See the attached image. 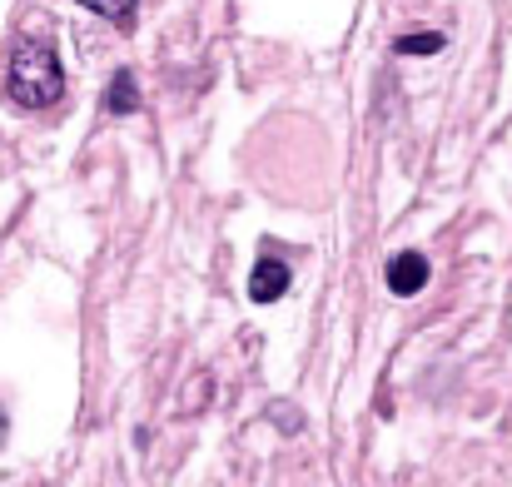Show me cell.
<instances>
[{
  "instance_id": "52a82bcc",
  "label": "cell",
  "mask_w": 512,
  "mask_h": 487,
  "mask_svg": "<svg viewBox=\"0 0 512 487\" xmlns=\"http://www.w3.org/2000/svg\"><path fill=\"white\" fill-rule=\"evenodd\" d=\"M0 443H5V413H0Z\"/></svg>"
},
{
  "instance_id": "7a4b0ae2",
  "label": "cell",
  "mask_w": 512,
  "mask_h": 487,
  "mask_svg": "<svg viewBox=\"0 0 512 487\" xmlns=\"http://www.w3.org/2000/svg\"><path fill=\"white\" fill-rule=\"evenodd\" d=\"M423 284H428V254H418V249H403V254L388 264V289H393L398 299H413Z\"/></svg>"
},
{
  "instance_id": "6da1fadb",
  "label": "cell",
  "mask_w": 512,
  "mask_h": 487,
  "mask_svg": "<svg viewBox=\"0 0 512 487\" xmlns=\"http://www.w3.org/2000/svg\"><path fill=\"white\" fill-rule=\"evenodd\" d=\"M5 95L25 110H45L65 95V70L50 40H15L10 70H5Z\"/></svg>"
},
{
  "instance_id": "277c9868",
  "label": "cell",
  "mask_w": 512,
  "mask_h": 487,
  "mask_svg": "<svg viewBox=\"0 0 512 487\" xmlns=\"http://www.w3.org/2000/svg\"><path fill=\"white\" fill-rule=\"evenodd\" d=\"M105 110H110V115H135V110H140L135 70H115V80L105 85Z\"/></svg>"
},
{
  "instance_id": "3957f363",
  "label": "cell",
  "mask_w": 512,
  "mask_h": 487,
  "mask_svg": "<svg viewBox=\"0 0 512 487\" xmlns=\"http://www.w3.org/2000/svg\"><path fill=\"white\" fill-rule=\"evenodd\" d=\"M289 294V264L284 259H259L249 274V299L254 304H279Z\"/></svg>"
},
{
  "instance_id": "8992f818",
  "label": "cell",
  "mask_w": 512,
  "mask_h": 487,
  "mask_svg": "<svg viewBox=\"0 0 512 487\" xmlns=\"http://www.w3.org/2000/svg\"><path fill=\"white\" fill-rule=\"evenodd\" d=\"M80 5H90V10H95V15H105V20H130L140 0H80Z\"/></svg>"
},
{
  "instance_id": "5b68a950",
  "label": "cell",
  "mask_w": 512,
  "mask_h": 487,
  "mask_svg": "<svg viewBox=\"0 0 512 487\" xmlns=\"http://www.w3.org/2000/svg\"><path fill=\"white\" fill-rule=\"evenodd\" d=\"M393 50L398 55H433V50H443V35L438 30H428V35H398Z\"/></svg>"
}]
</instances>
